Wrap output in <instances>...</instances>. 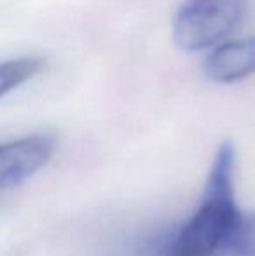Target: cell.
Listing matches in <instances>:
<instances>
[{"label":"cell","instance_id":"obj_1","mask_svg":"<svg viewBox=\"0 0 255 256\" xmlns=\"http://www.w3.org/2000/svg\"><path fill=\"white\" fill-rule=\"evenodd\" d=\"M234 146L224 142L211 162L203 199L194 214L171 236L156 239L157 256H215L225 251L241 211L234 199Z\"/></svg>","mask_w":255,"mask_h":256},{"label":"cell","instance_id":"obj_2","mask_svg":"<svg viewBox=\"0 0 255 256\" xmlns=\"http://www.w3.org/2000/svg\"><path fill=\"white\" fill-rule=\"evenodd\" d=\"M248 0H187L173 20V38L185 51L217 46L241 23Z\"/></svg>","mask_w":255,"mask_h":256},{"label":"cell","instance_id":"obj_3","mask_svg":"<svg viewBox=\"0 0 255 256\" xmlns=\"http://www.w3.org/2000/svg\"><path fill=\"white\" fill-rule=\"evenodd\" d=\"M53 134H30L4 143L0 148V183L4 188L18 186L49 162L55 152Z\"/></svg>","mask_w":255,"mask_h":256},{"label":"cell","instance_id":"obj_4","mask_svg":"<svg viewBox=\"0 0 255 256\" xmlns=\"http://www.w3.org/2000/svg\"><path fill=\"white\" fill-rule=\"evenodd\" d=\"M203 70L218 84H232L255 72V35L243 40L220 44L206 56Z\"/></svg>","mask_w":255,"mask_h":256},{"label":"cell","instance_id":"obj_5","mask_svg":"<svg viewBox=\"0 0 255 256\" xmlns=\"http://www.w3.org/2000/svg\"><path fill=\"white\" fill-rule=\"evenodd\" d=\"M44 68H46V58L37 56V54L20 56L4 61L2 66H0V82H2L0 92H2V96L9 94L11 91L23 86L25 82H28L35 75L41 74Z\"/></svg>","mask_w":255,"mask_h":256},{"label":"cell","instance_id":"obj_6","mask_svg":"<svg viewBox=\"0 0 255 256\" xmlns=\"http://www.w3.org/2000/svg\"><path fill=\"white\" fill-rule=\"evenodd\" d=\"M225 251L232 256H255V211L239 214Z\"/></svg>","mask_w":255,"mask_h":256}]
</instances>
